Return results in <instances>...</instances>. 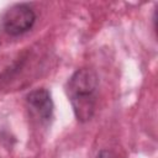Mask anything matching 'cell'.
<instances>
[{"label":"cell","mask_w":158,"mask_h":158,"mask_svg":"<svg viewBox=\"0 0 158 158\" xmlns=\"http://www.w3.org/2000/svg\"><path fill=\"white\" fill-rule=\"evenodd\" d=\"M26 101L28 106L36 112L42 122H49L53 117V100L51 93L44 88H38L31 90L26 95Z\"/></svg>","instance_id":"3"},{"label":"cell","mask_w":158,"mask_h":158,"mask_svg":"<svg viewBox=\"0 0 158 158\" xmlns=\"http://www.w3.org/2000/svg\"><path fill=\"white\" fill-rule=\"evenodd\" d=\"M96 158H117V156H116L115 153H112L111 151H106V149H104V151H101V152L98 154Z\"/></svg>","instance_id":"4"},{"label":"cell","mask_w":158,"mask_h":158,"mask_svg":"<svg viewBox=\"0 0 158 158\" xmlns=\"http://www.w3.org/2000/svg\"><path fill=\"white\" fill-rule=\"evenodd\" d=\"M36 21V14L27 4H15L10 6L1 16L0 23L5 33L20 36L30 31Z\"/></svg>","instance_id":"2"},{"label":"cell","mask_w":158,"mask_h":158,"mask_svg":"<svg viewBox=\"0 0 158 158\" xmlns=\"http://www.w3.org/2000/svg\"><path fill=\"white\" fill-rule=\"evenodd\" d=\"M99 79L94 70L81 68L73 73L65 84V93L79 122L89 121L96 106Z\"/></svg>","instance_id":"1"}]
</instances>
